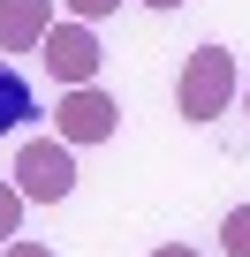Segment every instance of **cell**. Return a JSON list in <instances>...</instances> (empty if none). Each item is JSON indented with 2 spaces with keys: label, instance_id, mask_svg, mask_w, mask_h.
I'll use <instances>...</instances> for the list:
<instances>
[{
  "label": "cell",
  "instance_id": "obj_9",
  "mask_svg": "<svg viewBox=\"0 0 250 257\" xmlns=\"http://www.w3.org/2000/svg\"><path fill=\"white\" fill-rule=\"evenodd\" d=\"M61 8H68L76 23H99V16H114V8H121V0H61Z\"/></svg>",
  "mask_w": 250,
  "mask_h": 257
},
{
  "label": "cell",
  "instance_id": "obj_10",
  "mask_svg": "<svg viewBox=\"0 0 250 257\" xmlns=\"http://www.w3.org/2000/svg\"><path fill=\"white\" fill-rule=\"evenodd\" d=\"M0 257H53V249H46V242H8Z\"/></svg>",
  "mask_w": 250,
  "mask_h": 257
},
{
  "label": "cell",
  "instance_id": "obj_2",
  "mask_svg": "<svg viewBox=\"0 0 250 257\" xmlns=\"http://www.w3.org/2000/svg\"><path fill=\"white\" fill-rule=\"evenodd\" d=\"M16 189H23L31 204H61V197L76 189V159H68V144H61V137H31V144L16 152Z\"/></svg>",
  "mask_w": 250,
  "mask_h": 257
},
{
  "label": "cell",
  "instance_id": "obj_4",
  "mask_svg": "<svg viewBox=\"0 0 250 257\" xmlns=\"http://www.w3.org/2000/svg\"><path fill=\"white\" fill-rule=\"evenodd\" d=\"M38 61H46V68H53V83L68 91V83H91V76H99L106 46L91 38V23H53V31L38 38Z\"/></svg>",
  "mask_w": 250,
  "mask_h": 257
},
{
  "label": "cell",
  "instance_id": "obj_8",
  "mask_svg": "<svg viewBox=\"0 0 250 257\" xmlns=\"http://www.w3.org/2000/svg\"><path fill=\"white\" fill-rule=\"evenodd\" d=\"M16 227H23V189L0 182V234H16Z\"/></svg>",
  "mask_w": 250,
  "mask_h": 257
},
{
  "label": "cell",
  "instance_id": "obj_3",
  "mask_svg": "<svg viewBox=\"0 0 250 257\" xmlns=\"http://www.w3.org/2000/svg\"><path fill=\"white\" fill-rule=\"evenodd\" d=\"M61 128H53V137L61 144H106L114 137V128H121V106L99 91V83H68L61 91V113H53Z\"/></svg>",
  "mask_w": 250,
  "mask_h": 257
},
{
  "label": "cell",
  "instance_id": "obj_7",
  "mask_svg": "<svg viewBox=\"0 0 250 257\" xmlns=\"http://www.w3.org/2000/svg\"><path fill=\"white\" fill-rule=\"evenodd\" d=\"M220 249H227V257H250V204H235V212L220 219Z\"/></svg>",
  "mask_w": 250,
  "mask_h": 257
},
{
  "label": "cell",
  "instance_id": "obj_12",
  "mask_svg": "<svg viewBox=\"0 0 250 257\" xmlns=\"http://www.w3.org/2000/svg\"><path fill=\"white\" fill-rule=\"evenodd\" d=\"M144 8H182V0H144Z\"/></svg>",
  "mask_w": 250,
  "mask_h": 257
},
{
  "label": "cell",
  "instance_id": "obj_6",
  "mask_svg": "<svg viewBox=\"0 0 250 257\" xmlns=\"http://www.w3.org/2000/svg\"><path fill=\"white\" fill-rule=\"evenodd\" d=\"M31 113H38V106H31V83H23L8 61H0V137H8V128H23Z\"/></svg>",
  "mask_w": 250,
  "mask_h": 257
},
{
  "label": "cell",
  "instance_id": "obj_13",
  "mask_svg": "<svg viewBox=\"0 0 250 257\" xmlns=\"http://www.w3.org/2000/svg\"><path fill=\"white\" fill-rule=\"evenodd\" d=\"M242 113H250V91H242Z\"/></svg>",
  "mask_w": 250,
  "mask_h": 257
},
{
  "label": "cell",
  "instance_id": "obj_1",
  "mask_svg": "<svg viewBox=\"0 0 250 257\" xmlns=\"http://www.w3.org/2000/svg\"><path fill=\"white\" fill-rule=\"evenodd\" d=\"M235 98V53L227 46H197L182 61V83H175V113L182 121H220Z\"/></svg>",
  "mask_w": 250,
  "mask_h": 257
},
{
  "label": "cell",
  "instance_id": "obj_11",
  "mask_svg": "<svg viewBox=\"0 0 250 257\" xmlns=\"http://www.w3.org/2000/svg\"><path fill=\"white\" fill-rule=\"evenodd\" d=\"M152 257H197V249H190V242H167V249H152Z\"/></svg>",
  "mask_w": 250,
  "mask_h": 257
},
{
  "label": "cell",
  "instance_id": "obj_5",
  "mask_svg": "<svg viewBox=\"0 0 250 257\" xmlns=\"http://www.w3.org/2000/svg\"><path fill=\"white\" fill-rule=\"evenodd\" d=\"M53 31V0H0V53H38Z\"/></svg>",
  "mask_w": 250,
  "mask_h": 257
}]
</instances>
